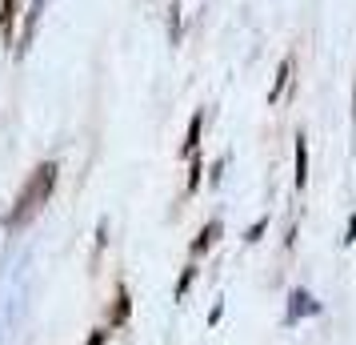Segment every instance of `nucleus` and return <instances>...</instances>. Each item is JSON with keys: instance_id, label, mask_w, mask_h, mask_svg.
Masks as SVG:
<instances>
[{"instance_id": "13", "label": "nucleus", "mask_w": 356, "mask_h": 345, "mask_svg": "<svg viewBox=\"0 0 356 345\" xmlns=\"http://www.w3.org/2000/svg\"><path fill=\"white\" fill-rule=\"evenodd\" d=\"M168 36L180 40V8H177V4H172V17H168Z\"/></svg>"}, {"instance_id": "11", "label": "nucleus", "mask_w": 356, "mask_h": 345, "mask_svg": "<svg viewBox=\"0 0 356 345\" xmlns=\"http://www.w3.org/2000/svg\"><path fill=\"white\" fill-rule=\"evenodd\" d=\"M200 173H204V164L196 161V153H193V169H188V193H196V189H200Z\"/></svg>"}, {"instance_id": "2", "label": "nucleus", "mask_w": 356, "mask_h": 345, "mask_svg": "<svg viewBox=\"0 0 356 345\" xmlns=\"http://www.w3.org/2000/svg\"><path fill=\"white\" fill-rule=\"evenodd\" d=\"M44 8H49V0H33L29 8H24V17H20V33H17V61H24L29 56V49H33V40H36V29H40V17H44Z\"/></svg>"}, {"instance_id": "5", "label": "nucleus", "mask_w": 356, "mask_h": 345, "mask_svg": "<svg viewBox=\"0 0 356 345\" xmlns=\"http://www.w3.org/2000/svg\"><path fill=\"white\" fill-rule=\"evenodd\" d=\"M289 321H296V317H308V313H321V305L312 301V293H305V289H292L289 293Z\"/></svg>"}, {"instance_id": "3", "label": "nucleus", "mask_w": 356, "mask_h": 345, "mask_svg": "<svg viewBox=\"0 0 356 345\" xmlns=\"http://www.w3.org/2000/svg\"><path fill=\"white\" fill-rule=\"evenodd\" d=\"M129 317H132V297H129V289H124V285H116V297H113V313H108V329L124 325Z\"/></svg>"}, {"instance_id": "12", "label": "nucleus", "mask_w": 356, "mask_h": 345, "mask_svg": "<svg viewBox=\"0 0 356 345\" xmlns=\"http://www.w3.org/2000/svg\"><path fill=\"white\" fill-rule=\"evenodd\" d=\"M108 342V325H100V329H92L88 337H84V345H104Z\"/></svg>"}, {"instance_id": "15", "label": "nucleus", "mask_w": 356, "mask_h": 345, "mask_svg": "<svg viewBox=\"0 0 356 345\" xmlns=\"http://www.w3.org/2000/svg\"><path fill=\"white\" fill-rule=\"evenodd\" d=\"M353 237H356V213L348 217V233H344V241H353Z\"/></svg>"}, {"instance_id": "16", "label": "nucleus", "mask_w": 356, "mask_h": 345, "mask_svg": "<svg viewBox=\"0 0 356 345\" xmlns=\"http://www.w3.org/2000/svg\"><path fill=\"white\" fill-rule=\"evenodd\" d=\"M353 105H356V89H353ZM353 121H356V109H353Z\"/></svg>"}, {"instance_id": "8", "label": "nucleus", "mask_w": 356, "mask_h": 345, "mask_svg": "<svg viewBox=\"0 0 356 345\" xmlns=\"http://www.w3.org/2000/svg\"><path fill=\"white\" fill-rule=\"evenodd\" d=\"M308 185V141L305 132L296 137V189H305Z\"/></svg>"}, {"instance_id": "1", "label": "nucleus", "mask_w": 356, "mask_h": 345, "mask_svg": "<svg viewBox=\"0 0 356 345\" xmlns=\"http://www.w3.org/2000/svg\"><path fill=\"white\" fill-rule=\"evenodd\" d=\"M56 177H60V164H56V161H40V164H36L33 173H29V181H24V189H20L13 213L4 217V229H8V233L24 229V225H29V221L49 205L52 189H56Z\"/></svg>"}, {"instance_id": "4", "label": "nucleus", "mask_w": 356, "mask_h": 345, "mask_svg": "<svg viewBox=\"0 0 356 345\" xmlns=\"http://www.w3.org/2000/svg\"><path fill=\"white\" fill-rule=\"evenodd\" d=\"M17 17H20V0H0V36L4 40L17 36Z\"/></svg>"}, {"instance_id": "6", "label": "nucleus", "mask_w": 356, "mask_h": 345, "mask_svg": "<svg viewBox=\"0 0 356 345\" xmlns=\"http://www.w3.org/2000/svg\"><path fill=\"white\" fill-rule=\"evenodd\" d=\"M220 229H225L220 221H209V225L200 229V237L193 241V257H200V253H209V249L216 245V237H220Z\"/></svg>"}, {"instance_id": "14", "label": "nucleus", "mask_w": 356, "mask_h": 345, "mask_svg": "<svg viewBox=\"0 0 356 345\" xmlns=\"http://www.w3.org/2000/svg\"><path fill=\"white\" fill-rule=\"evenodd\" d=\"M264 229H268V217H260L257 225H252V229L244 233V241H260V233H264Z\"/></svg>"}, {"instance_id": "7", "label": "nucleus", "mask_w": 356, "mask_h": 345, "mask_svg": "<svg viewBox=\"0 0 356 345\" xmlns=\"http://www.w3.org/2000/svg\"><path fill=\"white\" fill-rule=\"evenodd\" d=\"M200 129H204V113H193L188 132H184V145H180V153H184V157H193V153H196V145H200Z\"/></svg>"}, {"instance_id": "9", "label": "nucleus", "mask_w": 356, "mask_h": 345, "mask_svg": "<svg viewBox=\"0 0 356 345\" xmlns=\"http://www.w3.org/2000/svg\"><path fill=\"white\" fill-rule=\"evenodd\" d=\"M289 72H292V61H280V68H276V81H273V93H268V100H280L284 84H289Z\"/></svg>"}, {"instance_id": "10", "label": "nucleus", "mask_w": 356, "mask_h": 345, "mask_svg": "<svg viewBox=\"0 0 356 345\" xmlns=\"http://www.w3.org/2000/svg\"><path fill=\"white\" fill-rule=\"evenodd\" d=\"M193 281H196V265H184V269H180V281H177V301H184V297H188Z\"/></svg>"}]
</instances>
